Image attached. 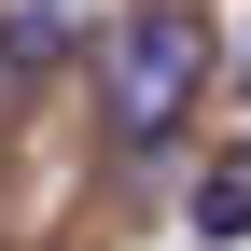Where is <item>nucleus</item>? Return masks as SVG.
<instances>
[{
  "label": "nucleus",
  "instance_id": "f03ea898",
  "mask_svg": "<svg viewBox=\"0 0 251 251\" xmlns=\"http://www.w3.org/2000/svg\"><path fill=\"white\" fill-rule=\"evenodd\" d=\"M196 237H251V153H224L196 181Z\"/></svg>",
  "mask_w": 251,
  "mask_h": 251
},
{
  "label": "nucleus",
  "instance_id": "f257e3e1",
  "mask_svg": "<svg viewBox=\"0 0 251 251\" xmlns=\"http://www.w3.org/2000/svg\"><path fill=\"white\" fill-rule=\"evenodd\" d=\"M196 98H209V28H196V0H140V14H112V42H98L112 153H181Z\"/></svg>",
  "mask_w": 251,
  "mask_h": 251
},
{
  "label": "nucleus",
  "instance_id": "20e7f679",
  "mask_svg": "<svg viewBox=\"0 0 251 251\" xmlns=\"http://www.w3.org/2000/svg\"><path fill=\"white\" fill-rule=\"evenodd\" d=\"M237 84H251V42H237Z\"/></svg>",
  "mask_w": 251,
  "mask_h": 251
},
{
  "label": "nucleus",
  "instance_id": "7ed1b4c3",
  "mask_svg": "<svg viewBox=\"0 0 251 251\" xmlns=\"http://www.w3.org/2000/svg\"><path fill=\"white\" fill-rule=\"evenodd\" d=\"M56 42H70V14H56V0H28V14H14V42H0V56H14V70H42Z\"/></svg>",
  "mask_w": 251,
  "mask_h": 251
}]
</instances>
